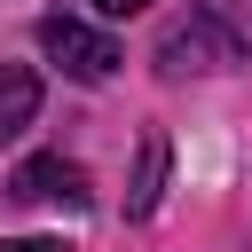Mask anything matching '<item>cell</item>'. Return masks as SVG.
Listing matches in <instances>:
<instances>
[{
  "label": "cell",
  "instance_id": "1",
  "mask_svg": "<svg viewBox=\"0 0 252 252\" xmlns=\"http://www.w3.org/2000/svg\"><path fill=\"white\" fill-rule=\"evenodd\" d=\"M228 63H244V39H236L220 16H181V24L158 39V71H165V79H181V71H228Z\"/></svg>",
  "mask_w": 252,
  "mask_h": 252
},
{
  "label": "cell",
  "instance_id": "2",
  "mask_svg": "<svg viewBox=\"0 0 252 252\" xmlns=\"http://www.w3.org/2000/svg\"><path fill=\"white\" fill-rule=\"evenodd\" d=\"M39 47H47L71 79H87V87H102V79L118 71V39H110V32H87L79 16H47V24H39Z\"/></svg>",
  "mask_w": 252,
  "mask_h": 252
},
{
  "label": "cell",
  "instance_id": "3",
  "mask_svg": "<svg viewBox=\"0 0 252 252\" xmlns=\"http://www.w3.org/2000/svg\"><path fill=\"white\" fill-rule=\"evenodd\" d=\"M16 205H87V173L71 158H24L16 181H8Z\"/></svg>",
  "mask_w": 252,
  "mask_h": 252
},
{
  "label": "cell",
  "instance_id": "4",
  "mask_svg": "<svg viewBox=\"0 0 252 252\" xmlns=\"http://www.w3.org/2000/svg\"><path fill=\"white\" fill-rule=\"evenodd\" d=\"M165 158H173V142L150 126V134H142V165H134V189H126V213H134V220H150V213H158V197H165Z\"/></svg>",
  "mask_w": 252,
  "mask_h": 252
},
{
  "label": "cell",
  "instance_id": "5",
  "mask_svg": "<svg viewBox=\"0 0 252 252\" xmlns=\"http://www.w3.org/2000/svg\"><path fill=\"white\" fill-rule=\"evenodd\" d=\"M32 110H39V71L8 63V71H0V142H8V134H24V126H32Z\"/></svg>",
  "mask_w": 252,
  "mask_h": 252
},
{
  "label": "cell",
  "instance_id": "6",
  "mask_svg": "<svg viewBox=\"0 0 252 252\" xmlns=\"http://www.w3.org/2000/svg\"><path fill=\"white\" fill-rule=\"evenodd\" d=\"M0 252H71V244H55V236H0Z\"/></svg>",
  "mask_w": 252,
  "mask_h": 252
},
{
  "label": "cell",
  "instance_id": "7",
  "mask_svg": "<svg viewBox=\"0 0 252 252\" xmlns=\"http://www.w3.org/2000/svg\"><path fill=\"white\" fill-rule=\"evenodd\" d=\"M94 8H102V16H142L150 0H94Z\"/></svg>",
  "mask_w": 252,
  "mask_h": 252
}]
</instances>
